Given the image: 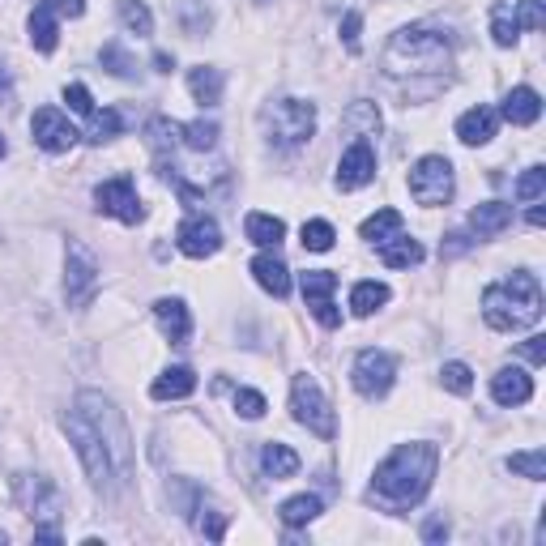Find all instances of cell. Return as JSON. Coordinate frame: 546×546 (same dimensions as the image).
Wrapping results in <instances>:
<instances>
[{
  "label": "cell",
  "mask_w": 546,
  "mask_h": 546,
  "mask_svg": "<svg viewBox=\"0 0 546 546\" xmlns=\"http://www.w3.org/2000/svg\"><path fill=\"white\" fill-rule=\"evenodd\" d=\"M436 465L440 453L436 444H397L389 457L376 465L372 474V487H367V500L380 504L384 512H406L423 500L436 483Z\"/></svg>",
  "instance_id": "obj_1"
},
{
  "label": "cell",
  "mask_w": 546,
  "mask_h": 546,
  "mask_svg": "<svg viewBox=\"0 0 546 546\" xmlns=\"http://www.w3.org/2000/svg\"><path fill=\"white\" fill-rule=\"evenodd\" d=\"M384 77L406 82V77H436L453 69V35L440 26H401L380 56Z\"/></svg>",
  "instance_id": "obj_2"
},
{
  "label": "cell",
  "mask_w": 546,
  "mask_h": 546,
  "mask_svg": "<svg viewBox=\"0 0 546 546\" xmlns=\"http://www.w3.org/2000/svg\"><path fill=\"white\" fill-rule=\"evenodd\" d=\"M538 316H542V286H538L534 273L517 269L512 278L483 291V320L495 333L529 329V325H538Z\"/></svg>",
  "instance_id": "obj_3"
},
{
  "label": "cell",
  "mask_w": 546,
  "mask_h": 546,
  "mask_svg": "<svg viewBox=\"0 0 546 546\" xmlns=\"http://www.w3.org/2000/svg\"><path fill=\"white\" fill-rule=\"evenodd\" d=\"M77 414H82V419L99 431V440L107 444L120 483H128V474H133V440H128V427L120 419V410L111 406L107 397H99V393H77Z\"/></svg>",
  "instance_id": "obj_4"
},
{
  "label": "cell",
  "mask_w": 546,
  "mask_h": 546,
  "mask_svg": "<svg viewBox=\"0 0 546 546\" xmlns=\"http://www.w3.org/2000/svg\"><path fill=\"white\" fill-rule=\"evenodd\" d=\"M261 128H265L269 146L299 150L303 141H312V133H316V107L303 99H273L261 111Z\"/></svg>",
  "instance_id": "obj_5"
},
{
  "label": "cell",
  "mask_w": 546,
  "mask_h": 546,
  "mask_svg": "<svg viewBox=\"0 0 546 546\" xmlns=\"http://www.w3.org/2000/svg\"><path fill=\"white\" fill-rule=\"evenodd\" d=\"M60 427H64V436H69V444L77 448V457H82V465H86V474H90L94 487H99V491H116V487H124L120 474H116V465H111L107 444L99 440V431H94V427L82 419V414L69 410V414L60 419Z\"/></svg>",
  "instance_id": "obj_6"
},
{
  "label": "cell",
  "mask_w": 546,
  "mask_h": 546,
  "mask_svg": "<svg viewBox=\"0 0 546 546\" xmlns=\"http://www.w3.org/2000/svg\"><path fill=\"white\" fill-rule=\"evenodd\" d=\"M18 504L26 508V517L35 521V538L39 542H60V529H56V517H60V491L52 478L43 474H18Z\"/></svg>",
  "instance_id": "obj_7"
},
{
  "label": "cell",
  "mask_w": 546,
  "mask_h": 546,
  "mask_svg": "<svg viewBox=\"0 0 546 546\" xmlns=\"http://www.w3.org/2000/svg\"><path fill=\"white\" fill-rule=\"evenodd\" d=\"M291 410H295V423L308 427L312 436H320V440H333V436H337L333 406L325 401L320 384H316L308 372H299V376L291 380Z\"/></svg>",
  "instance_id": "obj_8"
},
{
  "label": "cell",
  "mask_w": 546,
  "mask_h": 546,
  "mask_svg": "<svg viewBox=\"0 0 546 546\" xmlns=\"http://www.w3.org/2000/svg\"><path fill=\"white\" fill-rule=\"evenodd\" d=\"M99 256H94L82 239H69V248H64V299H69V308H86V303L99 295Z\"/></svg>",
  "instance_id": "obj_9"
},
{
  "label": "cell",
  "mask_w": 546,
  "mask_h": 546,
  "mask_svg": "<svg viewBox=\"0 0 546 546\" xmlns=\"http://www.w3.org/2000/svg\"><path fill=\"white\" fill-rule=\"evenodd\" d=\"M453 163L440 154H427L419 163L410 167V197L427 205V210H436V205H448L453 201Z\"/></svg>",
  "instance_id": "obj_10"
},
{
  "label": "cell",
  "mask_w": 546,
  "mask_h": 546,
  "mask_svg": "<svg viewBox=\"0 0 546 546\" xmlns=\"http://www.w3.org/2000/svg\"><path fill=\"white\" fill-rule=\"evenodd\" d=\"M393 380H397V359L389 355V350H359L355 367H350V384H355L367 401L389 393Z\"/></svg>",
  "instance_id": "obj_11"
},
{
  "label": "cell",
  "mask_w": 546,
  "mask_h": 546,
  "mask_svg": "<svg viewBox=\"0 0 546 546\" xmlns=\"http://www.w3.org/2000/svg\"><path fill=\"white\" fill-rule=\"evenodd\" d=\"M94 205H99V214L120 218V222H128V227H137V222L146 218V205H141V197H137L133 175H116V180H103L99 188H94Z\"/></svg>",
  "instance_id": "obj_12"
},
{
  "label": "cell",
  "mask_w": 546,
  "mask_h": 546,
  "mask_svg": "<svg viewBox=\"0 0 546 546\" xmlns=\"http://www.w3.org/2000/svg\"><path fill=\"white\" fill-rule=\"evenodd\" d=\"M30 137H35V146L47 150V154H64L77 146V128L69 124V116H64L60 107H39L35 116H30Z\"/></svg>",
  "instance_id": "obj_13"
},
{
  "label": "cell",
  "mask_w": 546,
  "mask_h": 546,
  "mask_svg": "<svg viewBox=\"0 0 546 546\" xmlns=\"http://www.w3.org/2000/svg\"><path fill=\"white\" fill-rule=\"evenodd\" d=\"M299 291H303V299H308L312 316H316L325 329L342 325V312H337V303H333V291H337V273H333V269H308V273L299 278Z\"/></svg>",
  "instance_id": "obj_14"
},
{
  "label": "cell",
  "mask_w": 546,
  "mask_h": 546,
  "mask_svg": "<svg viewBox=\"0 0 546 546\" xmlns=\"http://www.w3.org/2000/svg\"><path fill=\"white\" fill-rule=\"evenodd\" d=\"M376 180V150H372V137H350V146L337 158V188L342 192H355L363 184Z\"/></svg>",
  "instance_id": "obj_15"
},
{
  "label": "cell",
  "mask_w": 546,
  "mask_h": 546,
  "mask_svg": "<svg viewBox=\"0 0 546 546\" xmlns=\"http://www.w3.org/2000/svg\"><path fill=\"white\" fill-rule=\"evenodd\" d=\"M175 244H180L184 256H192V261H205V256H214L222 248V231L214 218L205 214H192L180 222V231H175Z\"/></svg>",
  "instance_id": "obj_16"
},
{
  "label": "cell",
  "mask_w": 546,
  "mask_h": 546,
  "mask_svg": "<svg viewBox=\"0 0 546 546\" xmlns=\"http://www.w3.org/2000/svg\"><path fill=\"white\" fill-rule=\"evenodd\" d=\"M491 397L500 401V406H525L529 397H534V380L521 367H504V372L491 376Z\"/></svg>",
  "instance_id": "obj_17"
},
{
  "label": "cell",
  "mask_w": 546,
  "mask_h": 546,
  "mask_svg": "<svg viewBox=\"0 0 546 546\" xmlns=\"http://www.w3.org/2000/svg\"><path fill=\"white\" fill-rule=\"evenodd\" d=\"M495 128H500V111L478 103L457 120V137L465 141V146H487V141L495 137Z\"/></svg>",
  "instance_id": "obj_18"
},
{
  "label": "cell",
  "mask_w": 546,
  "mask_h": 546,
  "mask_svg": "<svg viewBox=\"0 0 546 546\" xmlns=\"http://www.w3.org/2000/svg\"><path fill=\"white\" fill-rule=\"evenodd\" d=\"M154 320H158V329L167 333L171 346H184V342H188L192 316H188V308H184V299H158V303H154Z\"/></svg>",
  "instance_id": "obj_19"
},
{
  "label": "cell",
  "mask_w": 546,
  "mask_h": 546,
  "mask_svg": "<svg viewBox=\"0 0 546 546\" xmlns=\"http://www.w3.org/2000/svg\"><path fill=\"white\" fill-rule=\"evenodd\" d=\"M252 278H256V286H261V291H269L273 299H286L291 295V269H286L278 256H269V252H261L252 261Z\"/></svg>",
  "instance_id": "obj_20"
},
{
  "label": "cell",
  "mask_w": 546,
  "mask_h": 546,
  "mask_svg": "<svg viewBox=\"0 0 546 546\" xmlns=\"http://www.w3.org/2000/svg\"><path fill=\"white\" fill-rule=\"evenodd\" d=\"M30 43H35V52H56V39H60V26H56V5L52 0H39L35 9H30Z\"/></svg>",
  "instance_id": "obj_21"
},
{
  "label": "cell",
  "mask_w": 546,
  "mask_h": 546,
  "mask_svg": "<svg viewBox=\"0 0 546 546\" xmlns=\"http://www.w3.org/2000/svg\"><path fill=\"white\" fill-rule=\"evenodd\" d=\"M500 116L508 124H534L542 116V94L534 86H517V90H508V99L500 107Z\"/></svg>",
  "instance_id": "obj_22"
},
{
  "label": "cell",
  "mask_w": 546,
  "mask_h": 546,
  "mask_svg": "<svg viewBox=\"0 0 546 546\" xmlns=\"http://www.w3.org/2000/svg\"><path fill=\"white\" fill-rule=\"evenodd\" d=\"M508 227H512V205L508 201H487V205H478V210L470 214V231L478 239H495Z\"/></svg>",
  "instance_id": "obj_23"
},
{
  "label": "cell",
  "mask_w": 546,
  "mask_h": 546,
  "mask_svg": "<svg viewBox=\"0 0 546 546\" xmlns=\"http://www.w3.org/2000/svg\"><path fill=\"white\" fill-rule=\"evenodd\" d=\"M192 389H197V372H192V367H167V372L150 384V397L154 401H180Z\"/></svg>",
  "instance_id": "obj_24"
},
{
  "label": "cell",
  "mask_w": 546,
  "mask_h": 546,
  "mask_svg": "<svg viewBox=\"0 0 546 546\" xmlns=\"http://www.w3.org/2000/svg\"><path fill=\"white\" fill-rule=\"evenodd\" d=\"M261 470L265 478H273V483H282V478H295L299 474V453L295 448H286V444H265L261 448Z\"/></svg>",
  "instance_id": "obj_25"
},
{
  "label": "cell",
  "mask_w": 546,
  "mask_h": 546,
  "mask_svg": "<svg viewBox=\"0 0 546 546\" xmlns=\"http://www.w3.org/2000/svg\"><path fill=\"white\" fill-rule=\"evenodd\" d=\"M188 90L201 107H218L222 103V73L210 69V64H197V69H188Z\"/></svg>",
  "instance_id": "obj_26"
},
{
  "label": "cell",
  "mask_w": 546,
  "mask_h": 546,
  "mask_svg": "<svg viewBox=\"0 0 546 546\" xmlns=\"http://www.w3.org/2000/svg\"><path fill=\"white\" fill-rule=\"evenodd\" d=\"M244 235L252 239L256 248H278L286 239V222L273 218V214H248L244 218Z\"/></svg>",
  "instance_id": "obj_27"
},
{
  "label": "cell",
  "mask_w": 546,
  "mask_h": 546,
  "mask_svg": "<svg viewBox=\"0 0 546 546\" xmlns=\"http://www.w3.org/2000/svg\"><path fill=\"white\" fill-rule=\"evenodd\" d=\"M380 261L389 269H410V265L423 261V244L419 239H410V235H393L389 244H380Z\"/></svg>",
  "instance_id": "obj_28"
},
{
  "label": "cell",
  "mask_w": 546,
  "mask_h": 546,
  "mask_svg": "<svg viewBox=\"0 0 546 546\" xmlns=\"http://www.w3.org/2000/svg\"><path fill=\"white\" fill-rule=\"evenodd\" d=\"M320 512H325V504H320V495H295V500H286L278 508V517L286 529H299V525H312Z\"/></svg>",
  "instance_id": "obj_29"
},
{
  "label": "cell",
  "mask_w": 546,
  "mask_h": 546,
  "mask_svg": "<svg viewBox=\"0 0 546 546\" xmlns=\"http://www.w3.org/2000/svg\"><path fill=\"white\" fill-rule=\"evenodd\" d=\"M384 303H389V286L384 282H359L355 291H350V312L355 316H372Z\"/></svg>",
  "instance_id": "obj_30"
},
{
  "label": "cell",
  "mask_w": 546,
  "mask_h": 546,
  "mask_svg": "<svg viewBox=\"0 0 546 546\" xmlns=\"http://www.w3.org/2000/svg\"><path fill=\"white\" fill-rule=\"evenodd\" d=\"M401 227H406V222H401L397 210H376L363 222V239H372V244H389L393 235H401Z\"/></svg>",
  "instance_id": "obj_31"
},
{
  "label": "cell",
  "mask_w": 546,
  "mask_h": 546,
  "mask_svg": "<svg viewBox=\"0 0 546 546\" xmlns=\"http://www.w3.org/2000/svg\"><path fill=\"white\" fill-rule=\"evenodd\" d=\"M342 124L350 128V137H376L380 133V111H376V103H355L342 116Z\"/></svg>",
  "instance_id": "obj_32"
},
{
  "label": "cell",
  "mask_w": 546,
  "mask_h": 546,
  "mask_svg": "<svg viewBox=\"0 0 546 546\" xmlns=\"http://www.w3.org/2000/svg\"><path fill=\"white\" fill-rule=\"evenodd\" d=\"M508 470L529 478V483H542L546 478V448H529V453H512L508 457Z\"/></svg>",
  "instance_id": "obj_33"
},
{
  "label": "cell",
  "mask_w": 546,
  "mask_h": 546,
  "mask_svg": "<svg viewBox=\"0 0 546 546\" xmlns=\"http://www.w3.org/2000/svg\"><path fill=\"white\" fill-rule=\"evenodd\" d=\"M180 137L188 150H214L218 146V124L214 120H192V124H180Z\"/></svg>",
  "instance_id": "obj_34"
},
{
  "label": "cell",
  "mask_w": 546,
  "mask_h": 546,
  "mask_svg": "<svg viewBox=\"0 0 546 546\" xmlns=\"http://www.w3.org/2000/svg\"><path fill=\"white\" fill-rule=\"evenodd\" d=\"M120 22L133 30L137 39H146V35H154V18H150V9L141 5V0H120Z\"/></svg>",
  "instance_id": "obj_35"
},
{
  "label": "cell",
  "mask_w": 546,
  "mask_h": 546,
  "mask_svg": "<svg viewBox=\"0 0 546 546\" xmlns=\"http://www.w3.org/2000/svg\"><path fill=\"white\" fill-rule=\"evenodd\" d=\"M517 18H512V9L504 5V0H500V5H491V39L495 43H500V47H512V43H517Z\"/></svg>",
  "instance_id": "obj_36"
},
{
  "label": "cell",
  "mask_w": 546,
  "mask_h": 546,
  "mask_svg": "<svg viewBox=\"0 0 546 546\" xmlns=\"http://www.w3.org/2000/svg\"><path fill=\"white\" fill-rule=\"evenodd\" d=\"M99 60H103V69L111 73V77H137V60L124 52L120 43H103V52H99Z\"/></svg>",
  "instance_id": "obj_37"
},
{
  "label": "cell",
  "mask_w": 546,
  "mask_h": 546,
  "mask_svg": "<svg viewBox=\"0 0 546 546\" xmlns=\"http://www.w3.org/2000/svg\"><path fill=\"white\" fill-rule=\"evenodd\" d=\"M303 248H308V252H329L333 248V239H337V231L329 227V222L325 218H312V222H303Z\"/></svg>",
  "instance_id": "obj_38"
},
{
  "label": "cell",
  "mask_w": 546,
  "mask_h": 546,
  "mask_svg": "<svg viewBox=\"0 0 546 546\" xmlns=\"http://www.w3.org/2000/svg\"><path fill=\"white\" fill-rule=\"evenodd\" d=\"M146 137H150L154 154L163 158L167 150H175V137H180V124H171L167 116H154V120H150V128H146Z\"/></svg>",
  "instance_id": "obj_39"
},
{
  "label": "cell",
  "mask_w": 546,
  "mask_h": 546,
  "mask_svg": "<svg viewBox=\"0 0 546 546\" xmlns=\"http://www.w3.org/2000/svg\"><path fill=\"white\" fill-rule=\"evenodd\" d=\"M120 128H124V120H120V111H94V116H90V141H94V146H103V141H111V137H116L120 133Z\"/></svg>",
  "instance_id": "obj_40"
},
{
  "label": "cell",
  "mask_w": 546,
  "mask_h": 546,
  "mask_svg": "<svg viewBox=\"0 0 546 546\" xmlns=\"http://www.w3.org/2000/svg\"><path fill=\"white\" fill-rule=\"evenodd\" d=\"M192 512H201V517H197V529H201V534L210 538V542H222V538H227V517H222L218 508H205V495L197 500V508H192Z\"/></svg>",
  "instance_id": "obj_41"
},
{
  "label": "cell",
  "mask_w": 546,
  "mask_h": 546,
  "mask_svg": "<svg viewBox=\"0 0 546 546\" xmlns=\"http://www.w3.org/2000/svg\"><path fill=\"white\" fill-rule=\"evenodd\" d=\"M542 197H546V167H529L521 180H517V201L534 205V201H542Z\"/></svg>",
  "instance_id": "obj_42"
},
{
  "label": "cell",
  "mask_w": 546,
  "mask_h": 546,
  "mask_svg": "<svg viewBox=\"0 0 546 546\" xmlns=\"http://www.w3.org/2000/svg\"><path fill=\"white\" fill-rule=\"evenodd\" d=\"M440 380H444V389H448V393H461V397L474 389V372H470L465 363H444Z\"/></svg>",
  "instance_id": "obj_43"
},
{
  "label": "cell",
  "mask_w": 546,
  "mask_h": 546,
  "mask_svg": "<svg viewBox=\"0 0 546 546\" xmlns=\"http://www.w3.org/2000/svg\"><path fill=\"white\" fill-rule=\"evenodd\" d=\"M235 410L244 414V419H261L269 406H265V397L256 393V389H235Z\"/></svg>",
  "instance_id": "obj_44"
},
{
  "label": "cell",
  "mask_w": 546,
  "mask_h": 546,
  "mask_svg": "<svg viewBox=\"0 0 546 546\" xmlns=\"http://www.w3.org/2000/svg\"><path fill=\"white\" fill-rule=\"evenodd\" d=\"M512 18H517V26H525V30H542L546 9H542V0H521V9L512 13Z\"/></svg>",
  "instance_id": "obj_45"
},
{
  "label": "cell",
  "mask_w": 546,
  "mask_h": 546,
  "mask_svg": "<svg viewBox=\"0 0 546 546\" xmlns=\"http://www.w3.org/2000/svg\"><path fill=\"white\" fill-rule=\"evenodd\" d=\"M64 103H69L77 116H94V99H90V90L82 82H73V86H64Z\"/></svg>",
  "instance_id": "obj_46"
},
{
  "label": "cell",
  "mask_w": 546,
  "mask_h": 546,
  "mask_svg": "<svg viewBox=\"0 0 546 546\" xmlns=\"http://www.w3.org/2000/svg\"><path fill=\"white\" fill-rule=\"evenodd\" d=\"M444 538H448V521H444V512H431V517L423 521V542L440 546Z\"/></svg>",
  "instance_id": "obj_47"
},
{
  "label": "cell",
  "mask_w": 546,
  "mask_h": 546,
  "mask_svg": "<svg viewBox=\"0 0 546 546\" xmlns=\"http://www.w3.org/2000/svg\"><path fill=\"white\" fill-rule=\"evenodd\" d=\"M359 30H363V13L350 9L346 18H342V43L350 47V52H359Z\"/></svg>",
  "instance_id": "obj_48"
},
{
  "label": "cell",
  "mask_w": 546,
  "mask_h": 546,
  "mask_svg": "<svg viewBox=\"0 0 546 546\" xmlns=\"http://www.w3.org/2000/svg\"><path fill=\"white\" fill-rule=\"evenodd\" d=\"M521 355L534 363V367H542L546 363V337L538 333V337H529V342H521Z\"/></svg>",
  "instance_id": "obj_49"
},
{
  "label": "cell",
  "mask_w": 546,
  "mask_h": 546,
  "mask_svg": "<svg viewBox=\"0 0 546 546\" xmlns=\"http://www.w3.org/2000/svg\"><path fill=\"white\" fill-rule=\"evenodd\" d=\"M465 248H470V235L453 231V235H444V244H440V256H461Z\"/></svg>",
  "instance_id": "obj_50"
},
{
  "label": "cell",
  "mask_w": 546,
  "mask_h": 546,
  "mask_svg": "<svg viewBox=\"0 0 546 546\" xmlns=\"http://www.w3.org/2000/svg\"><path fill=\"white\" fill-rule=\"evenodd\" d=\"M56 13H69V18H82L86 13V0H52Z\"/></svg>",
  "instance_id": "obj_51"
},
{
  "label": "cell",
  "mask_w": 546,
  "mask_h": 546,
  "mask_svg": "<svg viewBox=\"0 0 546 546\" xmlns=\"http://www.w3.org/2000/svg\"><path fill=\"white\" fill-rule=\"evenodd\" d=\"M154 69H158V73H171V69H175V60H171L167 52H154Z\"/></svg>",
  "instance_id": "obj_52"
},
{
  "label": "cell",
  "mask_w": 546,
  "mask_h": 546,
  "mask_svg": "<svg viewBox=\"0 0 546 546\" xmlns=\"http://www.w3.org/2000/svg\"><path fill=\"white\" fill-rule=\"evenodd\" d=\"M546 222V210H542V201H534V210H529V227H542Z\"/></svg>",
  "instance_id": "obj_53"
},
{
  "label": "cell",
  "mask_w": 546,
  "mask_h": 546,
  "mask_svg": "<svg viewBox=\"0 0 546 546\" xmlns=\"http://www.w3.org/2000/svg\"><path fill=\"white\" fill-rule=\"evenodd\" d=\"M9 86V69H5V60H0V90Z\"/></svg>",
  "instance_id": "obj_54"
},
{
  "label": "cell",
  "mask_w": 546,
  "mask_h": 546,
  "mask_svg": "<svg viewBox=\"0 0 546 546\" xmlns=\"http://www.w3.org/2000/svg\"><path fill=\"white\" fill-rule=\"evenodd\" d=\"M9 154V146H5V137H0V158H5Z\"/></svg>",
  "instance_id": "obj_55"
},
{
  "label": "cell",
  "mask_w": 546,
  "mask_h": 546,
  "mask_svg": "<svg viewBox=\"0 0 546 546\" xmlns=\"http://www.w3.org/2000/svg\"><path fill=\"white\" fill-rule=\"evenodd\" d=\"M0 546H5V529H0Z\"/></svg>",
  "instance_id": "obj_56"
}]
</instances>
